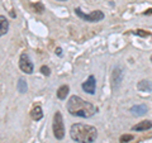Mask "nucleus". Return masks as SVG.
I'll use <instances>...</instances> for the list:
<instances>
[{
    "label": "nucleus",
    "instance_id": "1",
    "mask_svg": "<svg viewBox=\"0 0 152 143\" xmlns=\"http://www.w3.org/2000/svg\"><path fill=\"white\" fill-rule=\"evenodd\" d=\"M67 112L74 117L80 118H91L98 112V108H95L91 103L85 101L80 96L72 95L67 101Z\"/></svg>",
    "mask_w": 152,
    "mask_h": 143
},
{
    "label": "nucleus",
    "instance_id": "2",
    "mask_svg": "<svg viewBox=\"0 0 152 143\" xmlns=\"http://www.w3.org/2000/svg\"><path fill=\"white\" fill-rule=\"evenodd\" d=\"M70 136L77 143H93L98 137V131L93 125L76 123L70 128Z\"/></svg>",
    "mask_w": 152,
    "mask_h": 143
},
{
    "label": "nucleus",
    "instance_id": "3",
    "mask_svg": "<svg viewBox=\"0 0 152 143\" xmlns=\"http://www.w3.org/2000/svg\"><path fill=\"white\" fill-rule=\"evenodd\" d=\"M53 136L56 137V139H64L65 137V124H64V118L62 114L60 112H56L53 115Z\"/></svg>",
    "mask_w": 152,
    "mask_h": 143
},
{
    "label": "nucleus",
    "instance_id": "4",
    "mask_svg": "<svg viewBox=\"0 0 152 143\" xmlns=\"http://www.w3.org/2000/svg\"><path fill=\"white\" fill-rule=\"evenodd\" d=\"M75 14L80 19H83L85 22H90V23H96V22H100L104 19V13L100 10H94L90 14H85L81 12L80 8H75Z\"/></svg>",
    "mask_w": 152,
    "mask_h": 143
},
{
    "label": "nucleus",
    "instance_id": "5",
    "mask_svg": "<svg viewBox=\"0 0 152 143\" xmlns=\"http://www.w3.org/2000/svg\"><path fill=\"white\" fill-rule=\"evenodd\" d=\"M19 67H20V70L23 72H26L28 75H31L33 72V70H34L32 60L29 58V56H28L26 52H23L20 55V58H19Z\"/></svg>",
    "mask_w": 152,
    "mask_h": 143
},
{
    "label": "nucleus",
    "instance_id": "6",
    "mask_svg": "<svg viewBox=\"0 0 152 143\" xmlns=\"http://www.w3.org/2000/svg\"><path fill=\"white\" fill-rule=\"evenodd\" d=\"M122 80H123V70H122V67L118 66V67L113 70V74H112V88L113 89L118 88L121 85Z\"/></svg>",
    "mask_w": 152,
    "mask_h": 143
},
{
    "label": "nucleus",
    "instance_id": "7",
    "mask_svg": "<svg viewBox=\"0 0 152 143\" xmlns=\"http://www.w3.org/2000/svg\"><path fill=\"white\" fill-rule=\"evenodd\" d=\"M95 89H96V81H95V77L91 75V76H89V79L85 82H83V90L85 93L93 95L95 94Z\"/></svg>",
    "mask_w": 152,
    "mask_h": 143
},
{
    "label": "nucleus",
    "instance_id": "8",
    "mask_svg": "<svg viewBox=\"0 0 152 143\" xmlns=\"http://www.w3.org/2000/svg\"><path fill=\"white\" fill-rule=\"evenodd\" d=\"M137 90H140V91H142V93L152 94V82L148 80H142L137 84Z\"/></svg>",
    "mask_w": 152,
    "mask_h": 143
},
{
    "label": "nucleus",
    "instance_id": "9",
    "mask_svg": "<svg viewBox=\"0 0 152 143\" xmlns=\"http://www.w3.org/2000/svg\"><path fill=\"white\" fill-rule=\"evenodd\" d=\"M152 128V122L151 120H143L138 123V124L133 125L132 127V131H137V132H142V131H147V129H151Z\"/></svg>",
    "mask_w": 152,
    "mask_h": 143
},
{
    "label": "nucleus",
    "instance_id": "10",
    "mask_svg": "<svg viewBox=\"0 0 152 143\" xmlns=\"http://www.w3.org/2000/svg\"><path fill=\"white\" fill-rule=\"evenodd\" d=\"M131 113L133 114V115L136 117H140V115H145V114L147 113V107L145 105V104H140V105H134L131 108Z\"/></svg>",
    "mask_w": 152,
    "mask_h": 143
},
{
    "label": "nucleus",
    "instance_id": "11",
    "mask_svg": "<svg viewBox=\"0 0 152 143\" xmlns=\"http://www.w3.org/2000/svg\"><path fill=\"white\" fill-rule=\"evenodd\" d=\"M31 117H32L33 120H36V122L41 120V119L43 118V112H42V108L39 105H36L31 110Z\"/></svg>",
    "mask_w": 152,
    "mask_h": 143
},
{
    "label": "nucleus",
    "instance_id": "12",
    "mask_svg": "<svg viewBox=\"0 0 152 143\" xmlns=\"http://www.w3.org/2000/svg\"><path fill=\"white\" fill-rule=\"evenodd\" d=\"M9 31V22L4 15H0V37L7 34Z\"/></svg>",
    "mask_w": 152,
    "mask_h": 143
},
{
    "label": "nucleus",
    "instance_id": "13",
    "mask_svg": "<svg viewBox=\"0 0 152 143\" xmlns=\"http://www.w3.org/2000/svg\"><path fill=\"white\" fill-rule=\"evenodd\" d=\"M69 93H70L69 85H62V86H60L58 90H57V98L60 100H65L66 96L69 95Z\"/></svg>",
    "mask_w": 152,
    "mask_h": 143
},
{
    "label": "nucleus",
    "instance_id": "14",
    "mask_svg": "<svg viewBox=\"0 0 152 143\" xmlns=\"http://www.w3.org/2000/svg\"><path fill=\"white\" fill-rule=\"evenodd\" d=\"M17 89H18V91L20 93V94H26L27 93V90H28V85H27V81L24 77H20L18 81V84H17Z\"/></svg>",
    "mask_w": 152,
    "mask_h": 143
},
{
    "label": "nucleus",
    "instance_id": "15",
    "mask_svg": "<svg viewBox=\"0 0 152 143\" xmlns=\"http://www.w3.org/2000/svg\"><path fill=\"white\" fill-rule=\"evenodd\" d=\"M32 8L34 9V12H36V13H39V14L45 12V7H43V4H42V3L32 4Z\"/></svg>",
    "mask_w": 152,
    "mask_h": 143
},
{
    "label": "nucleus",
    "instance_id": "16",
    "mask_svg": "<svg viewBox=\"0 0 152 143\" xmlns=\"http://www.w3.org/2000/svg\"><path fill=\"white\" fill-rule=\"evenodd\" d=\"M132 139H133V136L132 134H123L119 138V142L121 143H128V142L132 141Z\"/></svg>",
    "mask_w": 152,
    "mask_h": 143
},
{
    "label": "nucleus",
    "instance_id": "17",
    "mask_svg": "<svg viewBox=\"0 0 152 143\" xmlns=\"http://www.w3.org/2000/svg\"><path fill=\"white\" fill-rule=\"evenodd\" d=\"M133 33L137 34V36H141V37H150L151 36V33L146 32V31H142V29H137V31H134Z\"/></svg>",
    "mask_w": 152,
    "mask_h": 143
},
{
    "label": "nucleus",
    "instance_id": "18",
    "mask_svg": "<svg viewBox=\"0 0 152 143\" xmlns=\"http://www.w3.org/2000/svg\"><path fill=\"white\" fill-rule=\"evenodd\" d=\"M41 72L45 76H50L51 75V70H50L48 66H42V67H41Z\"/></svg>",
    "mask_w": 152,
    "mask_h": 143
},
{
    "label": "nucleus",
    "instance_id": "19",
    "mask_svg": "<svg viewBox=\"0 0 152 143\" xmlns=\"http://www.w3.org/2000/svg\"><path fill=\"white\" fill-rule=\"evenodd\" d=\"M56 53H57V56H62V50H61L60 47L58 48H56Z\"/></svg>",
    "mask_w": 152,
    "mask_h": 143
},
{
    "label": "nucleus",
    "instance_id": "20",
    "mask_svg": "<svg viewBox=\"0 0 152 143\" xmlns=\"http://www.w3.org/2000/svg\"><path fill=\"white\" fill-rule=\"evenodd\" d=\"M143 14H145V15H147V14H152V9H148V10H146Z\"/></svg>",
    "mask_w": 152,
    "mask_h": 143
},
{
    "label": "nucleus",
    "instance_id": "21",
    "mask_svg": "<svg viewBox=\"0 0 152 143\" xmlns=\"http://www.w3.org/2000/svg\"><path fill=\"white\" fill-rule=\"evenodd\" d=\"M10 15H12L13 18H14V17H15V14H14V10H12V12H10Z\"/></svg>",
    "mask_w": 152,
    "mask_h": 143
},
{
    "label": "nucleus",
    "instance_id": "22",
    "mask_svg": "<svg viewBox=\"0 0 152 143\" xmlns=\"http://www.w3.org/2000/svg\"><path fill=\"white\" fill-rule=\"evenodd\" d=\"M57 1H66V0H57Z\"/></svg>",
    "mask_w": 152,
    "mask_h": 143
},
{
    "label": "nucleus",
    "instance_id": "23",
    "mask_svg": "<svg viewBox=\"0 0 152 143\" xmlns=\"http://www.w3.org/2000/svg\"><path fill=\"white\" fill-rule=\"evenodd\" d=\"M151 62H152V56H151Z\"/></svg>",
    "mask_w": 152,
    "mask_h": 143
}]
</instances>
